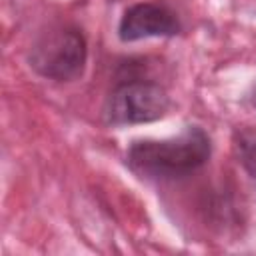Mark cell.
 I'll list each match as a JSON object with an SVG mask.
<instances>
[{"mask_svg": "<svg viewBox=\"0 0 256 256\" xmlns=\"http://www.w3.org/2000/svg\"><path fill=\"white\" fill-rule=\"evenodd\" d=\"M88 46L84 34L74 26H56L42 32L30 48V68L56 82H72L84 74Z\"/></svg>", "mask_w": 256, "mask_h": 256, "instance_id": "cell-2", "label": "cell"}, {"mask_svg": "<svg viewBox=\"0 0 256 256\" xmlns=\"http://www.w3.org/2000/svg\"><path fill=\"white\" fill-rule=\"evenodd\" d=\"M176 12L160 2H140L130 6L118 26L122 42H138L146 38H170L180 32Z\"/></svg>", "mask_w": 256, "mask_h": 256, "instance_id": "cell-4", "label": "cell"}, {"mask_svg": "<svg viewBox=\"0 0 256 256\" xmlns=\"http://www.w3.org/2000/svg\"><path fill=\"white\" fill-rule=\"evenodd\" d=\"M168 110L170 96L160 84L148 80H128L110 92L104 104V120L110 126L146 124L164 118Z\"/></svg>", "mask_w": 256, "mask_h": 256, "instance_id": "cell-3", "label": "cell"}, {"mask_svg": "<svg viewBox=\"0 0 256 256\" xmlns=\"http://www.w3.org/2000/svg\"><path fill=\"white\" fill-rule=\"evenodd\" d=\"M234 150L244 166V170L250 174V178L256 184V128L252 126H242L234 132Z\"/></svg>", "mask_w": 256, "mask_h": 256, "instance_id": "cell-5", "label": "cell"}, {"mask_svg": "<svg viewBox=\"0 0 256 256\" xmlns=\"http://www.w3.org/2000/svg\"><path fill=\"white\" fill-rule=\"evenodd\" d=\"M212 154L210 136L200 126H186L166 140H136L126 152L128 166L142 178L176 180L200 170Z\"/></svg>", "mask_w": 256, "mask_h": 256, "instance_id": "cell-1", "label": "cell"}, {"mask_svg": "<svg viewBox=\"0 0 256 256\" xmlns=\"http://www.w3.org/2000/svg\"><path fill=\"white\" fill-rule=\"evenodd\" d=\"M248 102H250V106L256 110V86H254V90L250 92V96H248Z\"/></svg>", "mask_w": 256, "mask_h": 256, "instance_id": "cell-6", "label": "cell"}]
</instances>
